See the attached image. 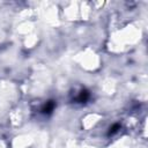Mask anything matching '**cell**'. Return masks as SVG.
<instances>
[{"label":"cell","mask_w":148,"mask_h":148,"mask_svg":"<svg viewBox=\"0 0 148 148\" xmlns=\"http://www.w3.org/2000/svg\"><path fill=\"white\" fill-rule=\"evenodd\" d=\"M88 98H89V92L87 91V90H82L81 92H80V95H79V97H77V99L80 101V102H86V101H88Z\"/></svg>","instance_id":"7a4b0ae2"},{"label":"cell","mask_w":148,"mask_h":148,"mask_svg":"<svg viewBox=\"0 0 148 148\" xmlns=\"http://www.w3.org/2000/svg\"><path fill=\"white\" fill-rule=\"evenodd\" d=\"M118 130H120V125L119 124H114V125H112L110 128H109V135H112V134H114V133H117L118 132Z\"/></svg>","instance_id":"3957f363"},{"label":"cell","mask_w":148,"mask_h":148,"mask_svg":"<svg viewBox=\"0 0 148 148\" xmlns=\"http://www.w3.org/2000/svg\"><path fill=\"white\" fill-rule=\"evenodd\" d=\"M54 106H56V103H54L53 101H49V102H46V104L43 106L42 112L45 113V114H50V113L54 110Z\"/></svg>","instance_id":"6da1fadb"}]
</instances>
